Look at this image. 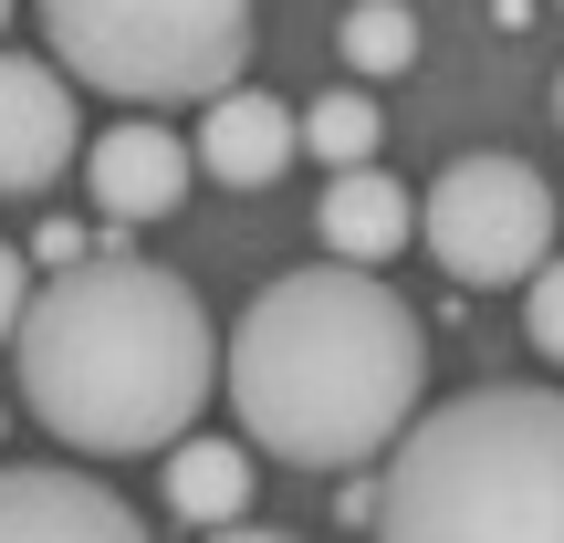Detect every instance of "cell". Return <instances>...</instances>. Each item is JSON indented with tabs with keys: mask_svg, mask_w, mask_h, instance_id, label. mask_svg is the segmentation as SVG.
I'll use <instances>...</instances> for the list:
<instances>
[{
	"mask_svg": "<svg viewBox=\"0 0 564 543\" xmlns=\"http://www.w3.org/2000/svg\"><path fill=\"white\" fill-rule=\"evenodd\" d=\"M230 408L241 428L293 470H366L377 449H398L419 428L429 387V335L377 272L314 262L251 293V314L230 324Z\"/></svg>",
	"mask_w": 564,
	"mask_h": 543,
	"instance_id": "1",
	"label": "cell"
},
{
	"mask_svg": "<svg viewBox=\"0 0 564 543\" xmlns=\"http://www.w3.org/2000/svg\"><path fill=\"white\" fill-rule=\"evenodd\" d=\"M11 366L63 449H84V460L158 449L167 460L209 398V366H230V345H209V314L178 272L95 251V262L53 272L32 293Z\"/></svg>",
	"mask_w": 564,
	"mask_h": 543,
	"instance_id": "2",
	"label": "cell"
},
{
	"mask_svg": "<svg viewBox=\"0 0 564 543\" xmlns=\"http://www.w3.org/2000/svg\"><path fill=\"white\" fill-rule=\"evenodd\" d=\"M377 543H564V398L470 387L429 408L387 449Z\"/></svg>",
	"mask_w": 564,
	"mask_h": 543,
	"instance_id": "3",
	"label": "cell"
},
{
	"mask_svg": "<svg viewBox=\"0 0 564 543\" xmlns=\"http://www.w3.org/2000/svg\"><path fill=\"white\" fill-rule=\"evenodd\" d=\"M42 42L74 84L147 105H220L251 63V0H42Z\"/></svg>",
	"mask_w": 564,
	"mask_h": 543,
	"instance_id": "4",
	"label": "cell"
},
{
	"mask_svg": "<svg viewBox=\"0 0 564 543\" xmlns=\"http://www.w3.org/2000/svg\"><path fill=\"white\" fill-rule=\"evenodd\" d=\"M419 241H429V262L449 282H470V293L533 282L554 262V188L533 178L523 158H502V146H470V158H449L440 178H429Z\"/></svg>",
	"mask_w": 564,
	"mask_h": 543,
	"instance_id": "5",
	"label": "cell"
},
{
	"mask_svg": "<svg viewBox=\"0 0 564 543\" xmlns=\"http://www.w3.org/2000/svg\"><path fill=\"white\" fill-rule=\"evenodd\" d=\"M84 146L95 137L74 116V74L42 53H0V199H42Z\"/></svg>",
	"mask_w": 564,
	"mask_h": 543,
	"instance_id": "6",
	"label": "cell"
},
{
	"mask_svg": "<svg viewBox=\"0 0 564 543\" xmlns=\"http://www.w3.org/2000/svg\"><path fill=\"white\" fill-rule=\"evenodd\" d=\"M188 167H199V146H188L178 126H158V116H116L95 146H84V188H95V209L116 230L167 220V209L188 199Z\"/></svg>",
	"mask_w": 564,
	"mask_h": 543,
	"instance_id": "7",
	"label": "cell"
},
{
	"mask_svg": "<svg viewBox=\"0 0 564 543\" xmlns=\"http://www.w3.org/2000/svg\"><path fill=\"white\" fill-rule=\"evenodd\" d=\"M0 543H147V523L84 470H0Z\"/></svg>",
	"mask_w": 564,
	"mask_h": 543,
	"instance_id": "8",
	"label": "cell"
},
{
	"mask_svg": "<svg viewBox=\"0 0 564 543\" xmlns=\"http://www.w3.org/2000/svg\"><path fill=\"white\" fill-rule=\"evenodd\" d=\"M188 146H199V167L220 188H272L282 167H293V146H303V116L282 95H220Z\"/></svg>",
	"mask_w": 564,
	"mask_h": 543,
	"instance_id": "9",
	"label": "cell"
},
{
	"mask_svg": "<svg viewBox=\"0 0 564 543\" xmlns=\"http://www.w3.org/2000/svg\"><path fill=\"white\" fill-rule=\"evenodd\" d=\"M314 230H324V251H335V262L377 272V262H398V251L419 241V199H408L387 167H345V178H324Z\"/></svg>",
	"mask_w": 564,
	"mask_h": 543,
	"instance_id": "10",
	"label": "cell"
},
{
	"mask_svg": "<svg viewBox=\"0 0 564 543\" xmlns=\"http://www.w3.org/2000/svg\"><path fill=\"white\" fill-rule=\"evenodd\" d=\"M167 512L178 523H199V533H241V512H251V449L241 439H178L167 449Z\"/></svg>",
	"mask_w": 564,
	"mask_h": 543,
	"instance_id": "11",
	"label": "cell"
},
{
	"mask_svg": "<svg viewBox=\"0 0 564 543\" xmlns=\"http://www.w3.org/2000/svg\"><path fill=\"white\" fill-rule=\"evenodd\" d=\"M377 137H387V116H377V95H356V84H335V95H314L303 105V146H314L324 167H377Z\"/></svg>",
	"mask_w": 564,
	"mask_h": 543,
	"instance_id": "12",
	"label": "cell"
},
{
	"mask_svg": "<svg viewBox=\"0 0 564 543\" xmlns=\"http://www.w3.org/2000/svg\"><path fill=\"white\" fill-rule=\"evenodd\" d=\"M335 42H345L356 74H408V63H419V11H408V0H356Z\"/></svg>",
	"mask_w": 564,
	"mask_h": 543,
	"instance_id": "13",
	"label": "cell"
},
{
	"mask_svg": "<svg viewBox=\"0 0 564 543\" xmlns=\"http://www.w3.org/2000/svg\"><path fill=\"white\" fill-rule=\"evenodd\" d=\"M523 335H533V345H544V356L564 366V251H554L544 272H533V293H523Z\"/></svg>",
	"mask_w": 564,
	"mask_h": 543,
	"instance_id": "14",
	"label": "cell"
},
{
	"mask_svg": "<svg viewBox=\"0 0 564 543\" xmlns=\"http://www.w3.org/2000/svg\"><path fill=\"white\" fill-rule=\"evenodd\" d=\"M21 314H32V272H21V251L0 241V345H21Z\"/></svg>",
	"mask_w": 564,
	"mask_h": 543,
	"instance_id": "15",
	"label": "cell"
},
{
	"mask_svg": "<svg viewBox=\"0 0 564 543\" xmlns=\"http://www.w3.org/2000/svg\"><path fill=\"white\" fill-rule=\"evenodd\" d=\"M199 543H293V533H262V523H241V533H199Z\"/></svg>",
	"mask_w": 564,
	"mask_h": 543,
	"instance_id": "16",
	"label": "cell"
},
{
	"mask_svg": "<svg viewBox=\"0 0 564 543\" xmlns=\"http://www.w3.org/2000/svg\"><path fill=\"white\" fill-rule=\"evenodd\" d=\"M0 32H11V0H0Z\"/></svg>",
	"mask_w": 564,
	"mask_h": 543,
	"instance_id": "17",
	"label": "cell"
},
{
	"mask_svg": "<svg viewBox=\"0 0 564 543\" xmlns=\"http://www.w3.org/2000/svg\"><path fill=\"white\" fill-rule=\"evenodd\" d=\"M554 116H564V84H554Z\"/></svg>",
	"mask_w": 564,
	"mask_h": 543,
	"instance_id": "18",
	"label": "cell"
}]
</instances>
